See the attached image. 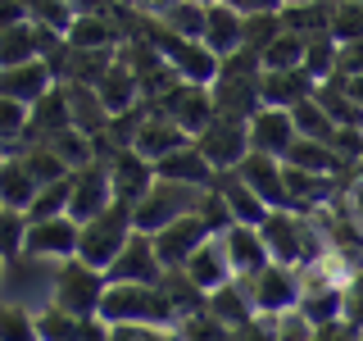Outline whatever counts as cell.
I'll list each match as a JSON object with an SVG mask.
<instances>
[{
	"label": "cell",
	"instance_id": "e575fe53",
	"mask_svg": "<svg viewBox=\"0 0 363 341\" xmlns=\"http://www.w3.org/2000/svg\"><path fill=\"white\" fill-rule=\"evenodd\" d=\"M14 155L23 159V164H28V173L37 178V187H50V182H64V178H68L64 159L55 155L50 146H41V141H37V146H18Z\"/></svg>",
	"mask_w": 363,
	"mask_h": 341
},
{
	"label": "cell",
	"instance_id": "44dd1931",
	"mask_svg": "<svg viewBox=\"0 0 363 341\" xmlns=\"http://www.w3.org/2000/svg\"><path fill=\"white\" fill-rule=\"evenodd\" d=\"M64 41H68V50H118L123 32L109 18V9H100V14H73Z\"/></svg>",
	"mask_w": 363,
	"mask_h": 341
},
{
	"label": "cell",
	"instance_id": "681fc988",
	"mask_svg": "<svg viewBox=\"0 0 363 341\" xmlns=\"http://www.w3.org/2000/svg\"><path fill=\"white\" fill-rule=\"evenodd\" d=\"M109 341H177V328H159V323H113Z\"/></svg>",
	"mask_w": 363,
	"mask_h": 341
},
{
	"label": "cell",
	"instance_id": "d6a6232c",
	"mask_svg": "<svg viewBox=\"0 0 363 341\" xmlns=\"http://www.w3.org/2000/svg\"><path fill=\"white\" fill-rule=\"evenodd\" d=\"M32 60H37V28H32V18H23V23L0 32V68L32 64Z\"/></svg>",
	"mask_w": 363,
	"mask_h": 341
},
{
	"label": "cell",
	"instance_id": "9f6ffc18",
	"mask_svg": "<svg viewBox=\"0 0 363 341\" xmlns=\"http://www.w3.org/2000/svg\"><path fill=\"white\" fill-rule=\"evenodd\" d=\"M232 14H241V18H250V14H277V0H223Z\"/></svg>",
	"mask_w": 363,
	"mask_h": 341
},
{
	"label": "cell",
	"instance_id": "3957f363",
	"mask_svg": "<svg viewBox=\"0 0 363 341\" xmlns=\"http://www.w3.org/2000/svg\"><path fill=\"white\" fill-rule=\"evenodd\" d=\"M132 232H136V227H132V210L113 200L109 210H100V214H96V219L77 223V259L105 273V269H109V259L118 255L123 246H128V237H132Z\"/></svg>",
	"mask_w": 363,
	"mask_h": 341
},
{
	"label": "cell",
	"instance_id": "277c9868",
	"mask_svg": "<svg viewBox=\"0 0 363 341\" xmlns=\"http://www.w3.org/2000/svg\"><path fill=\"white\" fill-rule=\"evenodd\" d=\"M105 273L82 264V259H64L60 269H55V291H50V305H60L64 314L73 318H96L100 314V296H105Z\"/></svg>",
	"mask_w": 363,
	"mask_h": 341
},
{
	"label": "cell",
	"instance_id": "91938a15",
	"mask_svg": "<svg viewBox=\"0 0 363 341\" xmlns=\"http://www.w3.org/2000/svg\"><path fill=\"white\" fill-rule=\"evenodd\" d=\"M340 82H345V96L363 109V73H359V77H340Z\"/></svg>",
	"mask_w": 363,
	"mask_h": 341
},
{
	"label": "cell",
	"instance_id": "7dc6e473",
	"mask_svg": "<svg viewBox=\"0 0 363 341\" xmlns=\"http://www.w3.org/2000/svg\"><path fill=\"white\" fill-rule=\"evenodd\" d=\"M23 232H28V219L18 210H5L0 205V259L23 255Z\"/></svg>",
	"mask_w": 363,
	"mask_h": 341
},
{
	"label": "cell",
	"instance_id": "8fae6325",
	"mask_svg": "<svg viewBox=\"0 0 363 341\" xmlns=\"http://www.w3.org/2000/svg\"><path fill=\"white\" fill-rule=\"evenodd\" d=\"M23 255L28 259H73L77 255V223L60 214V219H37L23 232Z\"/></svg>",
	"mask_w": 363,
	"mask_h": 341
},
{
	"label": "cell",
	"instance_id": "c3c4849f",
	"mask_svg": "<svg viewBox=\"0 0 363 341\" xmlns=\"http://www.w3.org/2000/svg\"><path fill=\"white\" fill-rule=\"evenodd\" d=\"M259 73H264V60H259V50H250V45H241V50H232L227 60H218V77H245V82H255Z\"/></svg>",
	"mask_w": 363,
	"mask_h": 341
},
{
	"label": "cell",
	"instance_id": "8d00e7d4",
	"mask_svg": "<svg viewBox=\"0 0 363 341\" xmlns=\"http://www.w3.org/2000/svg\"><path fill=\"white\" fill-rule=\"evenodd\" d=\"M41 146H50V151L64 159V168H68V173H73V168H86L91 159H96V151H91V136H82L77 128H64V132H55L50 141H41Z\"/></svg>",
	"mask_w": 363,
	"mask_h": 341
},
{
	"label": "cell",
	"instance_id": "f5cc1de1",
	"mask_svg": "<svg viewBox=\"0 0 363 341\" xmlns=\"http://www.w3.org/2000/svg\"><path fill=\"white\" fill-rule=\"evenodd\" d=\"M363 73V41H345L336 50V77H359Z\"/></svg>",
	"mask_w": 363,
	"mask_h": 341
},
{
	"label": "cell",
	"instance_id": "ee69618b",
	"mask_svg": "<svg viewBox=\"0 0 363 341\" xmlns=\"http://www.w3.org/2000/svg\"><path fill=\"white\" fill-rule=\"evenodd\" d=\"M28 5V18L37 23V28H50V32H68V23H73V9H68V0H23Z\"/></svg>",
	"mask_w": 363,
	"mask_h": 341
},
{
	"label": "cell",
	"instance_id": "60d3db41",
	"mask_svg": "<svg viewBox=\"0 0 363 341\" xmlns=\"http://www.w3.org/2000/svg\"><path fill=\"white\" fill-rule=\"evenodd\" d=\"M264 68H300L304 64V37H295V32H286L281 28L277 37H272L268 45H264Z\"/></svg>",
	"mask_w": 363,
	"mask_h": 341
},
{
	"label": "cell",
	"instance_id": "f35d334b",
	"mask_svg": "<svg viewBox=\"0 0 363 341\" xmlns=\"http://www.w3.org/2000/svg\"><path fill=\"white\" fill-rule=\"evenodd\" d=\"M336 45L345 41H363V5L359 0H332V23H327Z\"/></svg>",
	"mask_w": 363,
	"mask_h": 341
},
{
	"label": "cell",
	"instance_id": "4fadbf2b",
	"mask_svg": "<svg viewBox=\"0 0 363 341\" xmlns=\"http://www.w3.org/2000/svg\"><path fill=\"white\" fill-rule=\"evenodd\" d=\"M105 168H109V196L118 205H128V210L155 187V164L141 159L136 151H113L105 159Z\"/></svg>",
	"mask_w": 363,
	"mask_h": 341
},
{
	"label": "cell",
	"instance_id": "e0dca14e",
	"mask_svg": "<svg viewBox=\"0 0 363 341\" xmlns=\"http://www.w3.org/2000/svg\"><path fill=\"white\" fill-rule=\"evenodd\" d=\"M218 242H223L227 264H232V278H255V273L268 264V250H264V237H259V227L232 223L227 232H218Z\"/></svg>",
	"mask_w": 363,
	"mask_h": 341
},
{
	"label": "cell",
	"instance_id": "ac0fdd59",
	"mask_svg": "<svg viewBox=\"0 0 363 341\" xmlns=\"http://www.w3.org/2000/svg\"><path fill=\"white\" fill-rule=\"evenodd\" d=\"M64 128H73V119H68V96H64V87L55 82V87L37 100V105H28V128H23V141H18V146L50 141V136L64 132Z\"/></svg>",
	"mask_w": 363,
	"mask_h": 341
},
{
	"label": "cell",
	"instance_id": "bcb514c9",
	"mask_svg": "<svg viewBox=\"0 0 363 341\" xmlns=\"http://www.w3.org/2000/svg\"><path fill=\"white\" fill-rule=\"evenodd\" d=\"M23 128H28V105H14V100L0 96V146H5V155L18 151Z\"/></svg>",
	"mask_w": 363,
	"mask_h": 341
},
{
	"label": "cell",
	"instance_id": "1f68e13d",
	"mask_svg": "<svg viewBox=\"0 0 363 341\" xmlns=\"http://www.w3.org/2000/svg\"><path fill=\"white\" fill-rule=\"evenodd\" d=\"M277 14H281V28L295 32V37H318V32H327V23H332V0L286 5V9H277Z\"/></svg>",
	"mask_w": 363,
	"mask_h": 341
},
{
	"label": "cell",
	"instance_id": "f546056e",
	"mask_svg": "<svg viewBox=\"0 0 363 341\" xmlns=\"http://www.w3.org/2000/svg\"><path fill=\"white\" fill-rule=\"evenodd\" d=\"M204 310H209L218 323H227L236 332V328H245L250 318H255V305H250V296L241 291V282H227V287H218V291H209V301H204Z\"/></svg>",
	"mask_w": 363,
	"mask_h": 341
},
{
	"label": "cell",
	"instance_id": "ba28073f",
	"mask_svg": "<svg viewBox=\"0 0 363 341\" xmlns=\"http://www.w3.org/2000/svg\"><path fill=\"white\" fill-rule=\"evenodd\" d=\"M304 227H309L304 214L268 210V219L259 223V237H264V250H268V264H286V269H300L304 264Z\"/></svg>",
	"mask_w": 363,
	"mask_h": 341
},
{
	"label": "cell",
	"instance_id": "52a82bcc",
	"mask_svg": "<svg viewBox=\"0 0 363 341\" xmlns=\"http://www.w3.org/2000/svg\"><path fill=\"white\" fill-rule=\"evenodd\" d=\"M150 105V114H164L168 123H177L182 132L196 141V136L204 132V123L213 119V96L209 87H196V82H173L164 91L159 100H145Z\"/></svg>",
	"mask_w": 363,
	"mask_h": 341
},
{
	"label": "cell",
	"instance_id": "f6af8a7d",
	"mask_svg": "<svg viewBox=\"0 0 363 341\" xmlns=\"http://www.w3.org/2000/svg\"><path fill=\"white\" fill-rule=\"evenodd\" d=\"M281 32V14H250L241 18V45H250V50L264 55V45Z\"/></svg>",
	"mask_w": 363,
	"mask_h": 341
},
{
	"label": "cell",
	"instance_id": "9c48e42d",
	"mask_svg": "<svg viewBox=\"0 0 363 341\" xmlns=\"http://www.w3.org/2000/svg\"><path fill=\"white\" fill-rule=\"evenodd\" d=\"M109 205H113V196H109L105 159H91L86 168H73V173H68V219L73 223L96 219V214L109 210Z\"/></svg>",
	"mask_w": 363,
	"mask_h": 341
},
{
	"label": "cell",
	"instance_id": "7a4b0ae2",
	"mask_svg": "<svg viewBox=\"0 0 363 341\" xmlns=\"http://www.w3.org/2000/svg\"><path fill=\"white\" fill-rule=\"evenodd\" d=\"M204 191H209V187H182V182L155 178V187L132 205V227H136V232H145V237H155L159 227H168V223L186 219V214H196L200 200H204Z\"/></svg>",
	"mask_w": 363,
	"mask_h": 341
},
{
	"label": "cell",
	"instance_id": "cb8c5ba5",
	"mask_svg": "<svg viewBox=\"0 0 363 341\" xmlns=\"http://www.w3.org/2000/svg\"><path fill=\"white\" fill-rule=\"evenodd\" d=\"M182 273H186V278L196 282L204 296L218 291V287H227V282H232V264H227V255H223V242H218V237H209V242H204L196 255H191L186 264H182Z\"/></svg>",
	"mask_w": 363,
	"mask_h": 341
},
{
	"label": "cell",
	"instance_id": "ab89813d",
	"mask_svg": "<svg viewBox=\"0 0 363 341\" xmlns=\"http://www.w3.org/2000/svg\"><path fill=\"white\" fill-rule=\"evenodd\" d=\"M177 341H232V328L218 323L209 310H196V314L177 318Z\"/></svg>",
	"mask_w": 363,
	"mask_h": 341
},
{
	"label": "cell",
	"instance_id": "03108f58",
	"mask_svg": "<svg viewBox=\"0 0 363 341\" xmlns=\"http://www.w3.org/2000/svg\"><path fill=\"white\" fill-rule=\"evenodd\" d=\"M359 5H363V0H359Z\"/></svg>",
	"mask_w": 363,
	"mask_h": 341
},
{
	"label": "cell",
	"instance_id": "db71d44e",
	"mask_svg": "<svg viewBox=\"0 0 363 341\" xmlns=\"http://www.w3.org/2000/svg\"><path fill=\"white\" fill-rule=\"evenodd\" d=\"M277 341H313V328L300 318V310H291L277 318Z\"/></svg>",
	"mask_w": 363,
	"mask_h": 341
},
{
	"label": "cell",
	"instance_id": "ffe728a7",
	"mask_svg": "<svg viewBox=\"0 0 363 341\" xmlns=\"http://www.w3.org/2000/svg\"><path fill=\"white\" fill-rule=\"evenodd\" d=\"M55 87V73L41 60L32 64H14V68H0V96L14 100V105H37L45 91Z\"/></svg>",
	"mask_w": 363,
	"mask_h": 341
},
{
	"label": "cell",
	"instance_id": "94428289",
	"mask_svg": "<svg viewBox=\"0 0 363 341\" xmlns=\"http://www.w3.org/2000/svg\"><path fill=\"white\" fill-rule=\"evenodd\" d=\"M277 5H281V9H286V5H313V0H277Z\"/></svg>",
	"mask_w": 363,
	"mask_h": 341
},
{
	"label": "cell",
	"instance_id": "b9f144b4",
	"mask_svg": "<svg viewBox=\"0 0 363 341\" xmlns=\"http://www.w3.org/2000/svg\"><path fill=\"white\" fill-rule=\"evenodd\" d=\"M60 214H68V178L50 182V187H37V196H32V205H28L23 219L37 223V219H60Z\"/></svg>",
	"mask_w": 363,
	"mask_h": 341
},
{
	"label": "cell",
	"instance_id": "be15d7a7",
	"mask_svg": "<svg viewBox=\"0 0 363 341\" xmlns=\"http://www.w3.org/2000/svg\"><path fill=\"white\" fill-rule=\"evenodd\" d=\"M196 5H204V9H209V5H218V0H196Z\"/></svg>",
	"mask_w": 363,
	"mask_h": 341
},
{
	"label": "cell",
	"instance_id": "d6986e66",
	"mask_svg": "<svg viewBox=\"0 0 363 341\" xmlns=\"http://www.w3.org/2000/svg\"><path fill=\"white\" fill-rule=\"evenodd\" d=\"M145 109H150V105H145ZM186 146H191V136L182 132L177 123H168L164 114H145V123H141V132H136L132 151L141 155V159H150V164H159V159L186 151Z\"/></svg>",
	"mask_w": 363,
	"mask_h": 341
},
{
	"label": "cell",
	"instance_id": "f1b7e54d",
	"mask_svg": "<svg viewBox=\"0 0 363 341\" xmlns=\"http://www.w3.org/2000/svg\"><path fill=\"white\" fill-rule=\"evenodd\" d=\"M155 178H164V182H182V187H209V182H213V168L204 164V155L196 151V146H186V151L159 159V164H155Z\"/></svg>",
	"mask_w": 363,
	"mask_h": 341
},
{
	"label": "cell",
	"instance_id": "6da1fadb",
	"mask_svg": "<svg viewBox=\"0 0 363 341\" xmlns=\"http://www.w3.org/2000/svg\"><path fill=\"white\" fill-rule=\"evenodd\" d=\"M105 323H159V328H177V314L168 305V296L159 287H136V282H109L100 296V314Z\"/></svg>",
	"mask_w": 363,
	"mask_h": 341
},
{
	"label": "cell",
	"instance_id": "4dcf8cb0",
	"mask_svg": "<svg viewBox=\"0 0 363 341\" xmlns=\"http://www.w3.org/2000/svg\"><path fill=\"white\" fill-rule=\"evenodd\" d=\"M159 291L168 296V305H173V314H177V318H186V314L204 310V301H209V296H204L182 269H164V278H159Z\"/></svg>",
	"mask_w": 363,
	"mask_h": 341
},
{
	"label": "cell",
	"instance_id": "5b68a950",
	"mask_svg": "<svg viewBox=\"0 0 363 341\" xmlns=\"http://www.w3.org/2000/svg\"><path fill=\"white\" fill-rule=\"evenodd\" d=\"M191 146L204 155V164H209L213 173H232V168L250 155V123L232 119V114H213Z\"/></svg>",
	"mask_w": 363,
	"mask_h": 341
},
{
	"label": "cell",
	"instance_id": "f907efd6",
	"mask_svg": "<svg viewBox=\"0 0 363 341\" xmlns=\"http://www.w3.org/2000/svg\"><path fill=\"white\" fill-rule=\"evenodd\" d=\"M200 219H204V227H209V232L213 237H218V232H227V227H232V214H227V205H223V196H218V191H204V200H200Z\"/></svg>",
	"mask_w": 363,
	"mask_h": 341
},
{
	"label": "cell",
	"instance_id": "e7e4bbea",
	"mask_svg": "<svg viewBox=\"0 0 363 341\" xmlns=\"http://www.w3.org/2000/svg\"><path fill=\"white\" fill-rule=\"evenodd\" d=\"M0 273H5V259H0Z\"/></svg>",
	"mask_w": 363,
	"mask_h": 341
},
{
	"label": "cell",
	"instance_id": "2e32d148",
	"mask_svg": "<svg viewBox=\"0 0 363 341\" xmlns=\"http://www.w3.org/2000/svg\"><path fill=\"white\" fill-rule=\"evenodd\" d=\"M232 173L241 178L245 187L268 205V210H286V182H281V159H268V155H255V151H250L241 164L232 168Z\"/></svg>",
	"mask_w": 363,
	"mask_h": 341
},
{
	"label": "cell",
	"instance_id": "d590c367",
	"mask_svg": "<svg viewBox=\"0 0 363 341\" xmlns=\"http://www.w3.org/2000/svg\"><path fill=\"white\" fill-rule=\"evenodd\" d=\"M336 50L340 45L332 41V32H318V37H304V73L313 77V82H327V77L336 73Z\"/></svg>",
	"mask_w": 363,
	"mask_h": 341
},
{
	"label": "cell",
	"instance_id": "11a10c76",
	"mask_svg": "<svg viewBox=\"0 0 363 341\" xmlns=\"http://www.w3.org/2000/svg\"><path fill=\"white\" fill-rule=\"evenodd\" d=\"M359 337H363V328L345 323V318H336V323H323V328H313V341H359Z\"/></svg>",
	"mask_w": 363,
	"mask_h": 341
},
{
	"label": "cell",
	"instance_id": "6f0895ef",
	"mask_svg": "<svg viewBox=\"0 0 363 341\" xmlns=\"http://www.w3.org/2000/svg\"><path fill=\"white\" fill-rule=\"evenodd\" d=\"M23 18H28V5H23V0H0V32L23 23Z\"/></svg>",
	"mask_w": 363,
	"mask_h": 341
},
{
	"label": "cell",
	"instance_id": "83f0119b",
	"mask_svg": "<svg viewBox=\"0 0 363 341\" xmlns=\"http://www.w3.org/2000/svg\"><path fill=\"white\" fill-rule=\"evenodd\" d=\"M32 196H37V178H32L28 164H23L14 151H9L5 159H0V205H5V210L28 214Z\"/></svg>",
	"mask_w": 363,
	"mask_h": 341
},
{
	"label": "cell",
	"instance_id": "6125c7cd",
	"mask_svg": "<svg viewBox=\"0 0 363 341\" xmlns=\"http://www.w3.org/2000/svg\"><path fill=\"white\" fill-rule=\"evenodd\" d=\"M113 5H132V9H141V5H145V0H113Z\"/></svg>",
	"mask_w": 363,
	"mask_h": 341
},
{
	"label": "cell",
	"instance_id": "9a60e30c",
	"mask_svg": "<svg viewBox=\"0 0 363 341\" xmlns=\"http://www.w3.org/2000/svg\"><path fill=\"white\" fill-rule=\"evenodd\" d=\"M313 77L304 68H264L259 73V105L268 109H295L313 96Z\"/></svg>",
	"mask_w": 363,
	"mask_h": 341
},
{
	"label": "cell",
	"instance_id": "7bdbcfd3",
	"mask_svg": "<svg viewBox=\"0 0 363 341\" xmlns=\"http://www.w3.org/2000/svg\"><path fill=\"white\" fill-rule=\"evenodd\" d=\"M0 341H37V314L0 301Z\"/></svg>",
	"mask_w": 363,
	"mask_h": 341
},
{
	"label": "cell",
	"instance_id": "003e7915",
	"mask_svg": "<svg viewBox=\"0 0 363 341\" xmlns=\"http://www.w3.org/2000/svg\"><path fill=\"white\" fill-rule=\"evenodd\" d=\"M359 341H363V337H359Z\"/></svg>",
	"mask_w": 363,
	"mask_h": 341
},
{
	"label": "cell",
	"instance_id": "7c38bea8",
	"mask_svg": "<svg viewBox=\"0 0 363 341\" xmlns=\"http://www.w3.org/2000/svg\"><path fill=\"white\" fill-rule=\"evenodd\" d=\"M209 227H204L200 214H186V219H177V223H168V227H159V232L150 237L155 242V255H159V264L164 269H182L196 250L209 242Z\"/></svg>",
	"mask_w": 363,
	"mask_h": 341
},
{
	"label": "cell",
	"instance_id": "836d02e7",
	"mask_svg": "<svg viewBox=\"0 0 363 341\" xmlns=\"http://www.w3.org/2000/svg\"><path fill=\"white\" fill-rule=\"evenodd\" d=\"M291 123H295V136H304V141H327L332 146V136H336V123L327 119V109L318 105L313 96L291 109Z\"/></svg>",
	"mask_w": 363,
	"mask_h": 341
},
{
	"label": "cell",
	"instance_id": "30bf717a",
	"mask_svg": "<svg viewBox=\"0 0 363 341\" xmlns=\"http://www.w3.org/2000/svg\"><path fill=\"white\" fill-rule=\"evenodd\" d=\"M159 278H164V264H159L155 242H150L145 232H132L128 246H123L118 255L109 259V269H105V282H136V287H159Z\"/></svg>",
	"mask_w": 363,
	"mask_h": 341
},
{
	"label": "cell",
	"instance_id": "680465c9",
	"mask_svg": "<svg viewBox=\"0 0 363 341\" xmlns=\"http://www.w3.org/2000/svg\"><path fill=\"white\" fill-rule=\"evenodd\" d=\"M345 196H350V219H354V223L363 227V173H359V178H350Z\"/></svg>",
	"mask_w": 363,
	"mask_h": 341
},
{
	"label": "cell",
	"instance_id": "4316f807",
	"mask_svg": "<svg viewBox=\"0 0 363 341\" xmlns=\"http://www.w3.org/2000/svg\"><path fill=\"white\" fill-rule=\"evenodd\" d=\"M64 96H68V119H73V128L82 136H100L109 128V109L100 105L96 87H82V82H60Z\"/></svg>",
	"mask_w": 363,
	"mask_h": 341
},
{
	"label": "cell",
	"instance_id": "d4e9b609",
	"mask_svg": "<svg viewBox=\"0 0 363 341\" xmlns=\"http://www.w3.org/2000/svg\"><path fill=\"white\" fill-rule=\"evenodd\" d=\"M96 96H100V105H105L109 114H123V109L141 105V87H136V73L128 68L123 55H113V64L105 68V77L96 82Z\"/></svg>",
	"mask_w": 363,
	"mask_h": 341
},
{
	"label": "cell",
	"instance_id": "603a6c76",
	"mask_svg": "<svg viewBox=\"0 0 363 341\" xmlns=\"http://www.w3.org/2000/svg\"><path fill=\"white\" fill-rule=\"evenodd\" d=\"M200 45L213 55V60H227L232 50H241V14L223 5H209L204 9V28H200Z\"/></svg>",
	"mask_w": 363,
	"mask_h": 341
},
{
	"label": "cell",
	"instance_id": "8992f818",
	"mask_svg": "<svg viewBox=\"0 0 363 341\" xmlns=\"http://www.w3.org/2000/svg\"><path fill=\"white\" fill-rule=\"evenodd\" d=\"M236 282L250 296L255 314H264V318L291 314L295 301H300V269H286V264H264L255 278H236Z\"/></svg>",
	"mask_w": 363,
	"mask_h": 341
},
{
	"label": "cell",
	"instance_id": "7402d4cb",
	"mask_svg": "<svg viewBox=\"0 0 363 341\" xmlns=\"http://www.w3.org/2000/svg\"><path fill=\"white\" fill-rule=\"evenodd\" d=\"M213 191L223 196V205H227V214H232V223H245V227H259L268 219V205L255 196V191L245 187L236 173H213V182H209Z\"/></svg>",
	"mask_w": 363,
	"mask_h": 341
},
{
	"label": "cell",
	"instance_id": "74e56055",
	"mask_svg": "<svg viewBox=\"0 0 363 341\" xmlns=\"http://www.w3.org/2000/svg\"><path fill=\"white\" fill-rule=\"evenodd\" d=\"M37 341H82V318L64 314L60 305H45L37 314Z\"/></svg>",
	"mask_w": 363,
	"mask_h": 341
},
{
	"label": "cell",
	"instance_id": "5bb4252c",
	"mask_svg": "<svg viewBox=\"0 0 363 341\" xmlns=\"http://www.w3.org/2000/svg\"><path fill=\"white\" fill-rule=\"evenodd\" d=\"M291 146H295L291 109H268V105H259L255 119H250V151H255V155H268V159H286Z\"/></svg>",
	"mask_w": 363,
	"mask_h": 341
},
{
	"label": "cell",
	"instance_id": "484cf974",
	"mask_svg": "<svg viewBox=\"0 0 363 341\" xmlns=\"http://www.w3.org/2000/svg\"><path fill=\"white\" fill-rule=\"evenodd\" d=\"M209 96H213V114H232V119L250 123L259 109V77L255 82H245V77H213Z\"/></svg>",
	"mask_w": 363,
	"mask_h": 341
},
{
	"label": "cell",
	"instance_id": "816d5d0a",
	"mask_svg": "<svg viewBox=\"0 0 363 341\" xmlns=\"http://www.w3.org/2000/svg\"><path fill=\"white\" fill-rule=\"evenodd\" d=\"M232 341H277V318H264V314H255L245 328H236Z\"/></svg>",
	"mask_w": 363,
	"mask_h": 341
}]
</instances>
